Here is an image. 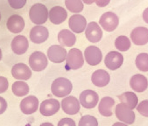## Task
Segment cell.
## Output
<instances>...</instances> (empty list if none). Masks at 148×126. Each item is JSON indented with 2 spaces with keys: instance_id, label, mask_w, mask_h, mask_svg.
<instances>
[{
  "instance_id": "4fadbf2b",
  "label": "cell",
  "mask_w": 148,
  "mask_h": 126,
  "mask_svg": "<svg viewBox=\"0 0 148 126\" xmlns=\"http://www.w3.org/2000/svg\"><path fill=\"white\" fill-rule=\"evenodd\" d=\"M61 107L66 114L75 115L80 111L81 104L76 97L73 96H69L67 97H64V99H62Z\"/></svg>"
},
{
  "instance_id": "f546056e",
  "label": "cell",
  "mask_w": 148,
  "mask_h": 126,
  "mask_svg": "<svg viewBox=\"0 0 148 126\" xmlns=\"http://www.w3.org/2000/svg\"><path fill=\"white\" fill-rule=\"evenodd\" d=\"M65 5L69 12L75 13V14H79L81 12L83 11V8H84L82 1H79V0H76V1L68 0V1H65Z\"/></svg>"
},
{
  "instance_id": "ba28073f",
  "label": "cell",
  "mask_w": 148,
  "mask_h": 126,
  "mask_svg": "<svg viewBox=\"0 0 148 126\" xmlns=\"http://www.w3.org/2000/svg\"><path fill=\"white\" fill-rule=\"evenodd\" d=\"M124 63V56L121 53L117 51L109 52L104 58V64L110 70H116L119 68Z\"/></svg>"
},
{
  "instance_id": "8992f818",
  "label": "cell",
  "mask_w": 148,
  "mask_h": 126,
  "mask_svg": "<svg viewBox=\"0 0 148 126\" xmlns=\"http://www.w3.org/2000/svg\"><path fill=\"white\" fill-rule=\"evenodd\" d=\"M99 101L98 94L92 89H86L80 94V104L85 109L95 108Z\"/></svg>"
},
{
  "instance_id": "d6a6232c",
  "label": "cell",
  "mask_w": 148,
  "mask_h": 126,
  "mask_svg": "<svg viewBox=\"0 0 148 126\" xmlns=\"http://www.w3.org/2000/svg\"><path fill=\"white\" fill-rule=\"evenodd\" d=\"M57 126H76V123H75V120H73L72 118L65 117L58 122Z\"/></svg>"
},
{
  "instance_id": "9a60e30c",
  "label": "cell",
  "mask_w": 148,
  "mask_h": 126,
  "mask_svg": "<svg viewBox=\"0 0 148 126\" xmlns=\"http://www.w3.org/2000/svg\"><path fill=\"white\" fill-rule=\"evenodd\" d=\"M131 40L137 46H144L148 43V28L138 26L131 32Z\"/></svg>"
},
{
  "instance_id": "7c38bea8",
  "label": "cell",
  "mask_w": 148,
  "mask_h": 126,
  "mask_svg": "<svg viewBox=\"0 0 148 126\" xmlns=\"http://www.w3.org/2000/svg\"><path fill=\"white\" fill-rule=\"evenodd\" d=\"M60 102L56 99L50 98L43 101L40 105V112L44 116H52L60 110Z\"/></svg>"
},
{
  "instance_id": "ac0fdd59",
  "label": "cell",
  "mask_w": 148,
  "mask_h": 126,
  "mask_svg": "<svg viewBox=\"0 0 148 126\" xmlns=\"http://www.w3.org/2000/svg\"><path fill=\"white\" fill-rule=\"evenodd\" d=\"M69 26L74 34H81L87 27V20L82 15L75 14L69 18Z\"/></svg>"
},
{
  "instance_id": "d6986e66",
  "label": "cell",
  "mask_w": 148,
  "mask_h": 126,
  "mask_svg": "<svg viewBox=\"0 0 148 126\" xmlns=\"http://www.w3.org/2000/svg\"><path fill=\"white\" fill-rule=\"evenodd\" d=\"M11 47L12 52L15 54L21 55L26 53L29 47V42L25 36L24 35H18L13 38L12 40Z\"/></svg>"
},
{
  "instance_id": "8fae6325",
  "label": "cell",
  "mask_w": 148,
  "mask_h": 126,
  "mask_svg": "<svg viewBox=\"0 0 148 126\" xmlns=\"http://www.w3.org/2000/svg\"><path fill=\"white\" fill-rule=\"evenodd\" d=\"M67 50L61 45H53L47 49V58L53 63H62L66 60Z\"/></svg>"
},
{
  "instance_id": "d590c367",
  "label": "cell",
  "mask_w": 148,
  "mask_h": 126,
  "mask_svg": "<svg viewBox=\"0 0 148 126\" xmlns=\"http://www.w3.org/2000/svg\"><path fill=\"white\" fill-rule=\"evenodd\" d=\"M6 109H7V102L5 101V98L0 97V115L5 113Z\"/></svg>"
},
{
  "instance_id": "6da1fadb",
  "label": "cell",
  "mask_w": 148,
  "mask_h": 126,
  "mask_svg": "<svg viewBox=\"0 0 148 126\" xmlns=\"http://www.w3.org/2000/svg\"><path fill=\"white\" fill-rule=\"evenodd\" d=\"M73 88L72 82L64 77L56 78L51 85V92L56 97H67Z\"/></svg>"
},
{
  "instance_id": "f1b7e54d",
  "label": "cell",
  "mask_w": 148,
  "mask_h": 126,
  "mask_svg": "<svg viewBox=\"0 0 148 126\" xmlns=\"http://www.w3.org/2000/svg\"><path fill=\"white\" fill-rule=\"evenodd\" d=\"M135 64L137 68L141 72H148V53H138L135 59Z\"/></svg>"
},
{
  "instance_id": "3957f363",
  "label": "cell",
  "mask_w": 148,
  "mask_h": 126,
  "mask_svg": "<svg viewBox=\"0 0 148 126\" xmlns=\"http://www.w3.org/2000/svg\"><path fill=\"white\" fill-rule=\"evenodd\" d=\"M67 68L71 70H76L81 68L84 64V57L82 53L78 48H71L66 58Z\"/></svg>"
},
{
  "instance_id": "cb8c5ba5",
  "label": "cell",
  "mask_w": 148,
  "mask_h": 126,
  "mask_svg": "<svg viewBox=\"0 0 148 126\" xmlns=\"http://www.w3.org/2000/svg\"><path fill=\"white\" fill-rule=\"evenodd\" d=\"M58 41L61 46L71 47L76 42V36L73 32L68 29H63L59 32L58 34Z\"/></svg>"
},
{
  "instance_id": "ab89813d",
  "label": "cell",
  "mask_w": 148,
  "mask_h": 126,
  "mask_svg": "<svg viewBox=\"0 0 148 126\" xmlns=\"http://www.w3.org/2000/svg\"><path fill=\"white\" fill-rule=\"evenodd\" d=\"M40 126H54L52 123H49V122H46V123H41Z\"/></svg>"
},
{
  "instance_id": "2e32d148",
  "label": "cell",
  "mask_w": 148,
  "mask_h": 126,
  "mask_svg": "<svg viewBox=\"0 0 148 126\" xmlns=\"http://www.w3.org/2000/svg\"><path fill=\"white\" fill-rule=\"evenodd\" d=\"M48 29L42 25H36L30 31V40L35 44H41L45 42L48 39Z\"/></svg>"
},
{
  "instance_id": "83f0119b",
  "label": "cell",
  "mask_w": 148,
  "mask_h": 126,
  "mask_svg": "<svg viewBox=\"0 0 148 126\" xmlns=\"http://www.w3.org/2000/svg\"><path fill=\"white\" fill-rule=\"evenodd\" d=\"M132 43L131 40L125 35H120L118 36L116 40H115V47L116 50L120 51V52H126L131 48Z\"/></svg>"
},
{
  "instance_id": "60d3db41",
  "label": "cell",
  "mask_w": 148,
  "mask_h": 126,
  "mask_svg": "<svg viewBox=\"0 0 148 126\" xmlns=\"http://www.w3.org/2000/svg\"><path fill=\"white\" fill-rule=\"evenodd\" d=\"M82 3H84V4H86V5H92V4L95 3V1H88V0H84V1H83Z\"/></svg>"
},
{
  "instance_id": "e0dca14e",
  "label": "cell",
  "mask_w": 148,
  "mask_h": 126,
  "mask_svg": "<svg viewBox=\"0 0 148 126\" xmlns=\"http://www.w3.org/2000/svg\"><path fill=\"white\" fill-rule=\"evenodd\" d=\"M12 76L18 81H27L32 76V71L27 65L24 63H17L12 68Z\"/></svg>"
},
{
  "instance_id": "4dcf8cb0",
  "label": "cell",
  "mask_w": 148,
  "mask_h": 126,
  "mask_svg": "<svg viewBox=\"0 0 148 126\" xmlns=\"http://www.w3.org/2000/svg\"><path fill=\"white\" fill-rule=\"evenodd\" d=\"M78 126H98V121L93 116L85 115L81 117Z\"/></svg>"
},
{
  "instance_id": "f35d334b",
  "label": "cell",
  "mask_w": 148,
  "mask_h": 126,
  "mask_svg": "<svg viewBox=\"0 0 148 126\" xmlns=\"http://www.w3.org/2000/svg\"><path fill=\"white\" fill-rule=\"evenodd\" d=\"M112 126H128V125L125 124V123H122V122H116Z\"/></svg>"
},
{
  "instance_id": "4316f807",
  "label": "cell",
  "mask_w": 148,
  "mask_h": 126,
  "mask_svg": "<svg viewBox=\"0 0 148 126\" xmlns=\"http://www.w3.org/2000/svg\"><path fill=\"white\" fill-rule=\"evenodd\" d=\"M12 90L16 97H21L26 96V94L29 93V86L26 82L18 81H15L12 84Z\"/></svg>"
},
{
  "instance_id": "277c9868",
  "label": "cell",
  "mask_w": 148,
  "mask_h": 126,
  "mask_svg": "<svg viewBox=\"0 0 148 126\" xmlns=\"http://www.w3.org/2000/svg\"><path fill=\"white\" fill-rule=\"evenodd\" d=\"M29 65L33 71L41 72L48 65V60L46 54L40 51L34 52L29 57Z\"/></svg>"
},
{
  "instance_id": "ffe728a7",
  "label": "cell",
  "mask_w": 148,
  "mask_h": 126,
  "mask_svg": "<svg viewBox=\"0 0 148 126\" xmlns=\"http://www.w3.org/2000/svg\"><path fill=\"white\" fill-rule=\"evenodd\" d=\"M7 29L12 34H19L25 28V20L18 14H13L9 17L6 22Z\"/></svg>"
},
{
  "instance_id": "603a6c76",
  "label": "cell",
  "mask_w": 148,
  "mask_h": 126,
  "mask_svg": "<svg viewBox=\"0 0 148 126\" xmlns=\"http://www.w3.org/2000/svg\"><path fill=\"white\" fill-rule=\"evenodd\" d=\"M110 74L103 69H97L91 75L92 83L98 88H103L107 86L110 83Z\"/></svg>"
},
{
  "instance_id": "b9f144b4",
  "label": "cell",
  "mask_w": 148,
  "mask_h": 126,
  "mask_svg": "<svg viewBox=\"0 0 148 126\" xmlns=\"http://www.w3.org/2000/svg\"><path fill=\"white\" fill-rule=\"evenodd\" d=\"M2 57H3V53H2V50L0 48V60H2Z\"/></svg>"
},
{
  "instance_id": "7bdbcfd3",
  "label": "cell",
  "mask_w": 148,
  "mask_h": 126,
  "mask_svg": "<svg viewBox=\"0 0 148 126\" xmlns=\"http://www.w3.org/2000/svg\"><path fill=\"white\" fill-rule=\"evenodd\" d=\"M0 21H1V13H0Z\"/></svg>"
},
{
  "instance_id": "1f68e13d",
  "label": "cell",
  "mask_w": 148,
  "mask_h": 126,
  "mask_svg": "<svg viewBox=\"0 0 148 126\" xmlns=\"http://www.w3.org/2000/svg\"><path fill=\"white\" fill-rule=\"evenodd\" d=\"M137 110L141 116L148 117V100H143L140 102L137 106Z\"/></svg>"
},
{
  "instance_id": "9c48e42d",
  "label": "cell",
  "mask_w": 148,
  "mask_h": 126,
  "mask_svg": "<svg viewBox=\"0 0 148 126\" xmlns=\"http://www.w3.org/2000/svg\"><path fill=\"white\" fill-rule=\"evenodd\" d=\"M85 36L90 42L97 43L103 38V30L97 22H90L85 29Z\"/></svg>"
},
{
  "instance_id": "e575fe53",
  "label": "cell",
  "mask_w": 148,
  "mask_h": 126,
  "mask_svg": "<svg viewBox=\"0 0 148 126\" xmlns=\"http://www.w3.org/2000/svg\"><path fill=\"white\" fill-rule=\"evenodd\" d=\"M8 3L13 9L16 10L21 9L26 5V1H25V0H21V1H12V0H11V1H8Z\"/></svg>"
},
{
  "instance_id": "d4e9b609",
  "label": "cell",
  "mask_w": 148,
  "mask_h": 126,
  "mask_svg": "<svg viewBox=\"0 0 148 126\" xmlns=\"http://www.w3.org/2000/svg\"><path fill=\"white\" fill-rule=\"evenodd\" d=\"M114 106H115V100L112 97H104L99 102L98 111L102 116L105 117H109V116H111L113 114L112 109Z\"/></svg>"
},
{
  "instance_id": "8d00e7d4",
  "label": "cell",
  "mask_w": 148,
  "mask_h": 126,
  "mask_svg": "<svg viewBox=\"0 0 148 126\" xmlns=\"http://www.w3.org/2000/svg\"><path fill=\"white\" fill-rule=\"evenodd\" d=\"M96 5L99 7H104L106 5H108L110 4L109 0H103V1H101V0H98V1H95Z\"/></svg>"
},
{
  "instance_id": "30bf717a",
  "label": "cell",
  "mask_w": 148,
  "mask_h": 126,
  "mask_svg": "<svg viewBox=\"0 0 148 126\" xmlns=\"http://www.w3.org/2000/svg\"><path fill=\"white\" fill-rule=\"evenodd\" d=\"M84 58L88 65L97 66L100 64V62L103 60V53L100 48L97 47L90 46L84 51Z\"/></svg>"
},
{
  "instance_id": "7a4b0ae2",
  "label": "cell",
  "mask_w": 148,
  "mask_h": 126,
  "mask_svg": "<svg viewBox=\"0 0 148 126\" xmlns=\"http://www.w3.org/2000/svg\"><path fill=\"white\" fill-rule=\"evenodd\" d=\"M49 17V12L46 5L43 4H34L31 6L30 10H29V18H30L31 21L37 25H41L44 23L47 22V18Z\"/></svg>"
},
{
  "instance_id": "52a82bcc",
  "label": "cell",
  "mask_w": 148,
  "mask_h": 126,
  "mask_svg": "<svg viewBox=\"0 0 148 126\" xmlns=\"http://www.w3.org/2000/svg\"><path fill=\"white\" fill-rule=\"evenodd\" d=\"M99 25L106 32H113L119 25V18L116 13L106 12L100 17Z\"/></svg>"
},
{
  "instance_id": "5b68a950",
  "label": "cell",
  "mask_w": 148,
  "mask_h": 126,
  "mask_svg": "<svg viewBox=\"0 0 148 126\" xmlns=\"http://www.w3.org/2000/svg\"><path fill=\"white\" fill-rule=\"evenodd\" d=\"M115 114L118 120H120V122L125 124H132L135 122V113L132 110H131L124 103H120L116 104L115 109Z\"/></svg>"
},
{
  "instance_id": "5bb4252c",
  "label": "cell",
  "mask_w": 148,
  "mask_h": 126,
  "mask_svg": "<svg viewBox=\"0 0 148 126\" xmlns=\"http://www.w3.org/2000/svg\"><path fill=\"white\" fill-rule=\"evenodd\" d=\"M19 106L22 113L25 115H32L39 109V99L34 96H28L21 101Z\"/></svg>"
},
{
  "instance_id": "7402d4cb",
  "label": "cell",
  "mask_w": 148,
  "mask_h": 126,
  "mask_svg": "<svg viewBox=\"0 0 148 126\" xmlns=\"http://www.w3.org/2000/svg\"><path fill=\"white\" fill-rule=\"evenodd\" d=\"M68 18V12L62 6H53L49 11V19L54 25L63 23Z\"/></svg>"
},
{
  "instance_id": "484cf974",
  "label": "cell",
  "mask_w": 148,
  "mask_h": 126,
  "mask_svg": "<svg viewBox=\"0 0 148 126\" xmlns=\"http://www.w3.org/2000/svg\"><path fill=\"white\" fill-rule=\"evenodd\" d=\"M118 99H119L121 103L125 104L127 107H129L132 110L135 108H137L138 104V98L134 92H131V91L125 92L121 94L120 96H118Z\"/></svg>"
},
{
  "instance_id": "44dd1931",
  "label": "cell",
  "mask_w": 148,
  "mask_h": 126,
  "mask_svg": "<svg viewBox=\"0 0 148 126\" xmlns=\"http://www.w3.org/2000/svg\"><path fill=\"white\" fill-rule=\"evenodd\" d=\"M130 86L133 91L143 93L145 90H146L148 87V80L145 75L141 74H137L132 76L130 80Z\"/></svg>"
},
{
  "instance_id": "836d02e7",
  "label": "cell",
  "mask_w": 148,
  "mask_h": 126,
  "mask_svg": "<svg viewBox=\"0 0 148 126\" xmlns=\"http://www.w3.org/2000/svg\"><path fill=\"white\" fill-rule=\"evenodd\" d=\"M9 87L8 80L5 76H0V94L5 93Z\"/></svg>"
},
{
  "instance_id": "74e56055",
  "label": "cell",
  "mask_w": 148,
  "mask_h": 126,
  "mask_svg": "<svg viewBox=\"0 0 148 126\" xmlns=\"http://www.w3.org/2000/svg\"><path fill=\"white\" fill-rule=\"evenodd\" d=\"M142 18H143V20L146 24H148V7L144 10V12L142 13Z\"/></svg>"
}]
</instances>
